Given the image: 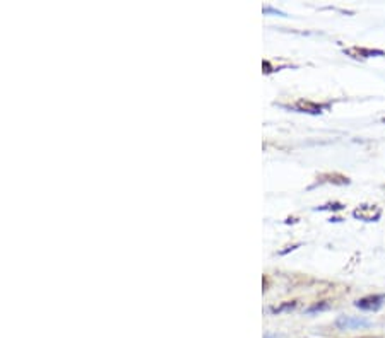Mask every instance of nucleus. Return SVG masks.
I'll return each instance as SVG.
<instances>
[{"mask_svg": "<svg viewBox=\"0 0 385 338\" xmlns=\"http://www.w3.org/2000/svg\"><path fill=\"white\" fill-rule=\"evenodd\" d=\"M353 217L363 220V223H377L382 217V208L377 207V205H360L353 211Z\"/></svg>", "mask_w": 385, "mask_h": 338, "instance_id": "1", "label": "nucleus"}, {"mask_svg": "<svg viewBox=\"0 0 385 338\" xmlns=\"http://www.w3.org/2000/svg\"><path fill=\"white\" fill-rule=\"evenodd\" d=\"M336 327L339 330H360L372 327V323L360 316H339L338 320H336Z\"/></svg>", "mask_w": 385, "mask_h": 338, "instance_id": "2", "label": "nucleus"}, {"mask_svg": "<svg viewBox=\"0 0 385 338\" xmlns=\"http://www.w3.org/2000/svg\"><path fill=\"white\" fill-rule=\"evenodd\" d=\"M385 303V294H372V296L362 297L355 303V306L362 311H377L380 309Z\"/></svg>", "mask_w": 385, "mask_h": 338, "instance_id": "3", "label": "nucleus"}, {"mask_svg": "<svg viewBox=\"0 0 385 338\" xmlns=\"http://www.w3.org/2000/svg\"><path fill=\"white\" fill-rule=\"evenodd\" d=\"M293 108L302 113H312V115H319V113H322L324 110H327V104H317L312 101H307V99H300V101H296L293 104Z\"/></svg>", "mask_w": 385, "mask_h": 338, "instance_id": "4", "label": "nucleus"}, {"mask_svg": "<svg viewBox=\"0 0 385 338\" xmlns=\"http://www.w3.org/2000/svg\"><path fill=\"white\" fill-rule=\"evenodd\" d=\"M346 51L348 55H351L353 58H370V56H384L385 51L382 50H372V48H360V46H353L348 48Z\"/></svg>", "mask_w": 385, "mask_h": 338, "instance_id": "5", "label": "nucleus"}, {"mask_svg": "<svg viewBox=\"0 0 385 338\" xmlns=\"http://www.w3.org/2000/svg\"><path fill=\"white\" fill-rule=\"evenodd\" d=\"M296 306H298V303L296 301H290V303H283L279 306H272L269 311L272 313V315H279V313H284V311H291V309H295Z\"/></svg>", "mask_w": 385, "mask_h": 338, "instance_id": "6", "label": "nucleus"}, {"mask_svg": "<svg viewBox=\"0 0 385 338\" xmlns=\"http://www.w3.org/2000/svg\"><path fill=\"white\" fill-rule=\"evenodd\" d=\"M331 308V304L327 303V301H322V303H319V304H314V306H310V308L307 309V313H317V311H326V309Z\"/></svg>", "mask_w": 385, "mask_h": 338, "instance_id": "7", "label": "nucleus"}, {"mask_svg": "<svg viewBox=\"0 0 385 338\" xmlns=\"http://www.w3.org/2000/svg\"><path fill=\"white\" fill-rule=\"evenodd\" d=\"M264 338H284V337L283 335H278V333H267V335L264 337Z\"/></svg>", "mask_w": 385, "mask_h": 338, "instance_id": "8", "label": "nucleus"}, {"mask_svg": "<svg viewBox=\"0 0 385 338\" xmlns=\"http://www.w3.org/2000/svg\"><path fill=\"white\" fill-rule=\"evenodd\" d=\"M362 338H385V337H362Z\"/></svg>", "mask_w": 385, "mask_h": 338, "instance_id": "9", "label": "nucleus"}]
</instances>
